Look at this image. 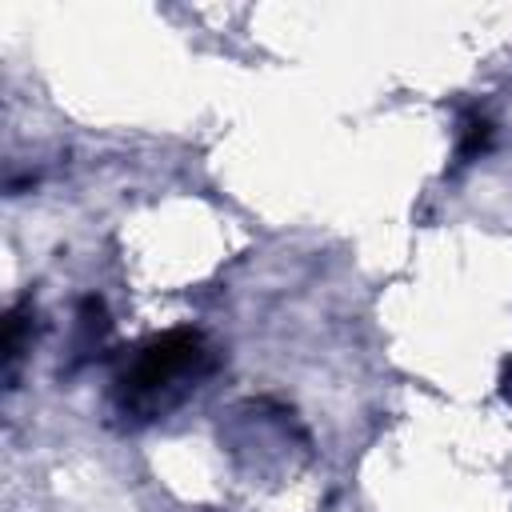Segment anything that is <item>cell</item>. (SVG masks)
<instances>
[{
    "label": "cell",
    "mask_w": 512,
    "mask_h": 512,
    "mask_svg": "<svg viewBox=\"0 0 512 512\" xmlns=\"http://www.w3.org/2000/svg\"><path fill=\"white\" fill-rule=\"evenodd\" d=\"M492 140V124L488 120H468L464 124V140H460V160H472L476 152H484Z\"/></svg>",
    "instance_id": "cell-2"
},
{
    "label": "cell",
    "mask_w": 512,
    "mask_h": 512,
    "mask_svg": "<svg viewBox=\"0 0 512 512\" xmlns=\"http://www.w3.org/2000/svg\"><path fill=\"white\" fill-rule=\"evenodd\" d=\"M504 396L512 400V360H508V368H504Z\"/></svg>",
    "instance_id": "cell-3"
},
{
    "label": "cell",
    "mask_w": 512,
    "mask_h": 512,
    "mask_svg": "<svg viewBox=\"0 0 512 512\" xmlns=\"http://www.w3.org/2000/svg\"><path fill=\"white\" fill-rule=\"evenodd\" d=\"M208 368H212V356L204 336L192 328H172L144 340L116 384L124 392V408L156 416L168 404H176Z\"/></svg>",
    "instance_id": "cell-1"
}]
</instances>
